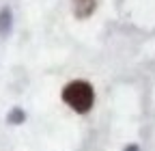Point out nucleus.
I'll list each match as a JSON object with an SVG mask.
<instances>
[{
	"instance_id": "nucleus-1",
	"label": "nucleus",
	"mask_w": 155,
	"mask_h": 151,
	"mask_svg": "<svg viewBox=\"0 0 155 151\" xmlns=\"http://www.w3.org/2000/svg\"><path fill=\"white\" fill-rule=\"evenodd\" d=\"M61 99L78 115H88L95 106V89L88 80H71L65 84Z\"/></svg>"
},
{
	"instance_id": "nucleus-2",
	"label": "nucleus",
	"mask_w": 155,
	"mask_h": 151,
	"mask_svg": "<svg viewBox=\"0 0 155 151\" xmlns=\"http://www.w3.org/2000/svg\"><path fill=\"white\" fill-rule=\"evenodd\" d=\"M13 32V9L9 5L0 7V37L7 39Z\"/></svg>"
},
{
	"instance_id": "nucleus-3",
	"label": "nucleus",
	"mask_w": 155,
	"mask_h": 151,
	"mask_svg": "<svg viewBox=\"0 0 155 151\" xmlns=\"http://www.w3.org/2000/svg\"><path fill=\"white\" fill-rule=\"evenodd\" d=\"M26 119H28V115H26V110H24L22 106H13V108L7 112V123H9V125H24Z\"/></svg>"
},
{
	"instance_id": "nucleus-4",
	"label": "nucleus",
	"mask_w": 155,
	"mask_h": 151,
	"mask_svg": "<svg viewBox=\"0 0 155 151\" xmlns=\"http://www.w3.org/2000/svg\"><path fill=\"white\" fill-rule=\"evenodd\" d=\"M123 151H140V145H136V143H129L123 147Z\"/></svg>"
},
{
	"instance_id": "nucleus-5",
	"label": "nucleus",
	"mask_w": 155,
	"mask_h": 151,
	"mask_svg": "<svg viewBox=\"0 0 155 151\" xmlns=\"http://www.w3.org/2000/svg\"><path fill=\"white\" fill-rule=\"evenodd\" d=\"M84 2H91V0H84Z\"/></svg>"
}]
</instances>
